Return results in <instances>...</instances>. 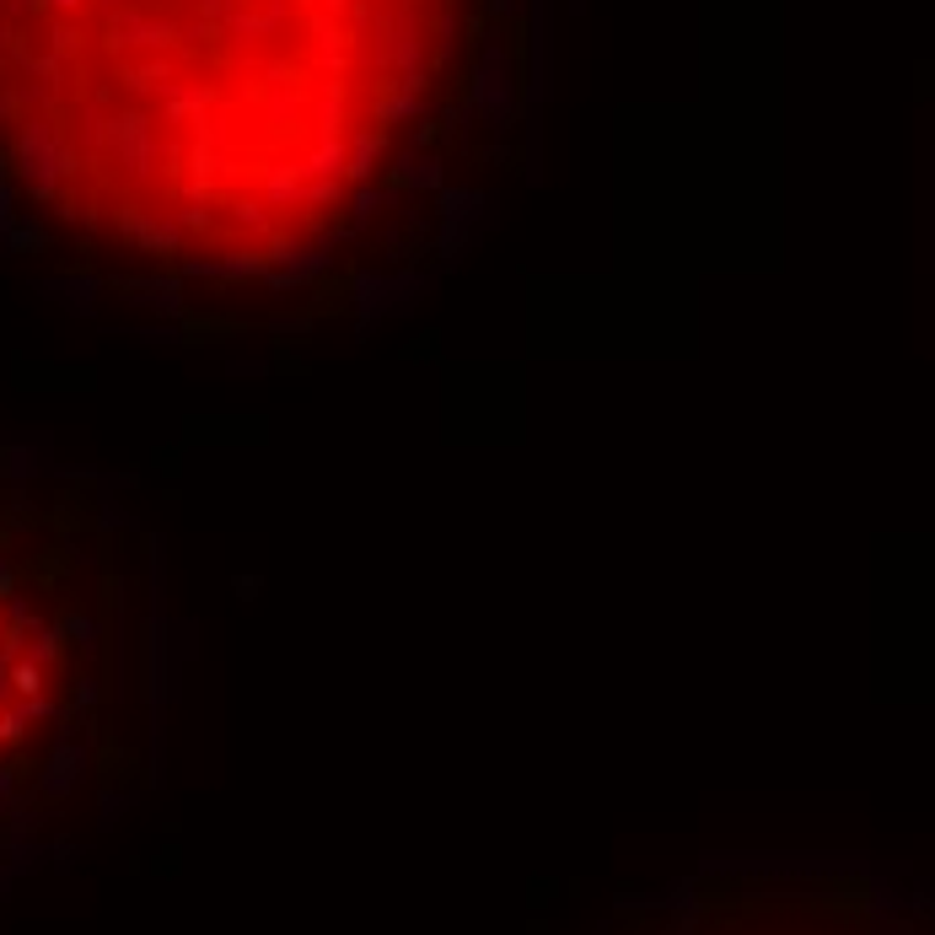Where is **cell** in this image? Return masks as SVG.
<instances>
[{
    "mask_svg": "<svg viewBox=\"0 0 935 935\" xmlns=\"http://www.w3.org/2000/svg\"><path fill=\"white\" fill-rule=\"evenodd\" d=\"M538 0H0V258L102 329L366 334L490 232Z\"/></svg>",
    "mask_w": 935,
    "mask_h": 935,
    "instance_id": "obj_1",
    "label": "cell"
},
{
    "mask_svg": "<svg viewBox=\"0 0 935 935\" xmlns=\"http://www.w3.org/2000/svg\"><path fill=\"white\" fill-rule=\"evenodd\" d=\"M162 543L92 463L0 436V892L76 844L92 795L113 823L141 753L119 715H162Z\"/></svg>",
    "mask_w": 935,
    "mask_h": 935,
    "instance_id": "obj_2",
    "label": "cell"
}]
</instances>
